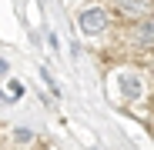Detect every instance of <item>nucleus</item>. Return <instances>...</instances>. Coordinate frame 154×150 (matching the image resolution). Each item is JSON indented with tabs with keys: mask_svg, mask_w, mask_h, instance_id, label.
Returning <instances> with one entry per match:
<instances>
[{
	"mask_svg": "<svg viewBox=\"0 0 154 150\" xmlns=\"http://www.w3.org/2000/svg\"><path fill=\"white\" fill-rule=\"evenodd\" d=\"M0 73H7V60H0Z\"/></svg>",
	"mask_w": 154,
	"mask_h": 150,
	"instance_id": "nucleus-5",
	"label": "nucleus"
},
{
	"mask_svg": "<svg viewBox=\"0 0 154 150\" xmlns=\"http://www.w3.org/2000/svg\"><path fill=\"white\" fill-rule=\"evenodd\" d=\"M117 87H121L124 100H137V97L144 93V80L137 77V73H131V70H124L121 77H117Z\"/></svg>",
	"mask_w": 154,
	"mask_h": 150,
	"instance_id": "nucleus-1",
	"label": "nucleus"
},
{
	"mask_svg": "<svg viewBox=\"0 0 154 150\" xmlns=\"http://www.w3.org/2000/svg\"><path fill=\"white\" fill-rule=\"evenodd\" d=\"M104 27H107V13H104V10L94 7V10H84V13H81V30H84V34H100Z\"/></svg>",
	"mask_w": 154,
	"mask_h": 150,
	"instance_id": "nucleus-2",
	"label": "nucleus"
},
{
	"mask_svg": "<svg viewBox=\"0 0 154 150\" xmlns=\"http://www.w3.org/2000/svg\"><path fill=\"white\" fill-rule=\"evenodd\" d=\"M151 37H154V23L144 20V23H141V30H137V40H151Z\"/></svg>",
	"mask_w": 154,
	"mask_h": 150,
	"instance_id": "nucleus-4",
	"label": "nucleus"
},
{
	"mask_svg": "<svg viewBox=\"0 0 154 150\" xmlns=\"http://www.w3.org/2000/svg\"><path fill=\"white\" fill-rule=\"evenodd\" d=\"M14 140H17V143H30V140H34V134H30L27 127H17V130H14Z\"/></svg>",
	"mask_w": 154,
	"mask_h": 150,
	"instance_id": "nucleus-3",
	"label": "nucleus"
}]
</instances>
